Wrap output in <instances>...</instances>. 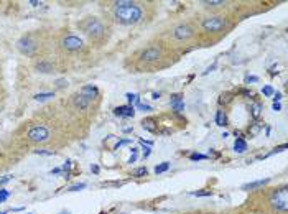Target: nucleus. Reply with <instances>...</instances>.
<instances>
[{
  "instance_id": "nucleus-5",
  "label": "nucleus",
  "mask_w": 288,
  "mask_h": 214,
  "mask_svg": "<svg viewBox=\"0 0 288 214\" xmlns=\"http://www.w3.org/2000/svg\"><path fill=\"white\" fill-rule=\"evenodd\" d=\"M272 206L275 208L277 211H287L288 210V191L287 186L280 188L274 193L272 196Z\"/></svg>"
},
{
  "instance_id": "nucleus-14",
  "label": "nucleus",
  "mask_w": 288,
  "mask_h": 214,
  "mask_svg": "<svg viewBox=\"0 0 288 214\" xmlns=\"http://www.w3.org/2000/svg\"><path fill=\"white\" fill-rule=\"evenodd\" d=\"M89 104H91V101H89L88 97H84L81 92L78 94V96H74V106L78 107V109H88Z\"/></svg>"
},
{
  "instance_id": "nucleus-22",
  "label": "nucleus",
  "mask_w": 288,
  "mask_h": 214,
  "mask_svg": "<svg viewBox=\"0 0 288 214\" xmlns=\"http://www.w3.org/2000/svg\"><path fill=\"white\" fill-rule=\"evenodd\" d=\"M170 168V163L168 162H163V163H160V165H156L155 167V173L158 175V173H165L166 170Z\"/></svg>"
},
{
  "instance_id": "nucleus-47",
  "label": "nucleus",
  "mask_w": 288,
  "mask_h": 214,
  "mask_svg": "<svg viewBox=\"0 0 288 214\" xmlns=\"http://www.w3.org/2000/svg\"><path fill=\"white\" fill-rule=\"evenodd\" d=\"M59 214H69V211H61V213H59Z\"/></svg>"
},
{
  "instance_id": "nucleus-10",
  "label": "nucleus",
  "mask_w": 288,
  "mask_h": 214,
  "mask_svg": "<svg viewBox=\"0 0 288 214\" xmlns=\"http://www.w3.org/2000/svg\"><path fill=\"white\" fill-rule=\"evenodd\" d=\"M114 114L119 117H134L135 116V107L132 106H120L114 109Z\"/></svg>"
},
{
  "instance_id": "nucleus-9",
  "label": "nucleus",
  "mask_w": 288,
  "mask_h": 214,
  "mask_svg": "<svg viewBox=\"0 0 288 214\" xmlns=\"http://www.w3.org/2000/svg\"><path fill=\"white\" fill-rule=\"evenodd\" d=\"M17 48L23 54H33L35 48H37V44H35V42L30 37H23V38H20L18 42H17Z\"/></svg>"
},
{
  "instance_id": "nucleus-43",
  "label": "nucleus",
  "mask_w": 288,
  "mask_h": 214,
  "mask_svg": "<svg viewBox=\"0 0 288 214\" xmlns=\"http://www.w3.org/2000/svg\"><path fill=\"white\" fill-rule=\"evenodd\" d=\"M59 171H61V170H59V168H54V170H53L51 173H53V175H58Z\"/></svg>"
},
{
  "instance_id": "nucleus-39",
  "label": "nucleus",
  "mask_w": 288,
  "mask_h": 214,
  "mask_svg": "<svg viewBox=\"0 0 288 214\" xmlns=\"http://www.w3.org/2000/svg\"><path fill=\"white\" fill-rule=\"evenodd\" d=\"M37 153H42V155H53V152H47V150H37Z\"/></svg>"
},
{
  "instance_id": "nucleus-28",
  "label": "nucleus",
  "mask_w": 288,
  "mask_h": 214,
  "mask_svg": "<svg viewBox=\"0 0 288 214\" xmlns=\"http://www.w3.org/2000/svg\"><path fill=\"white\" fill-rule=\"evenodd\" d=\"M262 92H264V96H267V97H270V96H274V87L272 86H265L264 89H262Z\"/></svg>"
},
{
  "instance_id": "nucleus-29",
  "label": "nucleus",
  "mask_w": 288,
  "mask_h": 214,
  "mask_svg": "<svg viewBox=\"0 0 288 214\" xmlns=\"http://www.w3.org/2000/svg\"><path fill=\"white\" fill-rule=\"evenodd\" d=\"M86 188V183H79V185H74L71 188H68V191H79V190H84Z\"/></svg>"
},
{
  "instance_id": "nucleus-24",
  "label": "nucleus",
  "mask_w": 288,
  "mask_h": 214,
  "mask_svg": "<svg viewBox=\"0 0 288 214\" xmlns=\"http://www.w3.org/2000/svg\"><path fill=\"white\" fill-rule=\"evenodd\" d=\"M260 130H262V124L257 122V124H254V126H252V127L249 128V133H250L252 137H255Z\"/></svg>"
},
{
  "instance_id": "nucleus-48",
  "label": "nucleus",
  "mask_w": 288,
  "mask_h": 214,
  "mask_svg": "<svg viewBox=\"0 0 288 214\" xmlns=\"http://www.w3.org/2000/svg\"><path fill=\"white\" fill-rule=\"evenodd\" d=\"M0 214H7V211H2V213H0Z\"/></svg>"
},
{
  "instance_id": "nucleus-18",
  "label": "nucleus",
  "mask_w": 288,
  "mask_h": 214,
  "mask_svg": "<svg viewBox=\"0 0 288 214\" xmlns=\"http://www.w3.org/2000/svg\"><path fill=\"white\" fill-rule=\"evenodd\" d=\"M260 114H262V104L254 102V104L250 106V116L254 117V119H259V117H260Z\"/></svg>"
},
{
  "instance_id": "nucleus-40",
  "label": "nucleus",
  "mask_w": 288,
  "mask_h": 214,
  "mask_svg": "<svg viewBox=\"0 0 288 214\" xmlns=\"http://www.w3.org/2000/svg\"><path fill=\"white\" fill-rule=\"evenodd\" d=\"M282 106H280V102H274V111H280Z\"/></svg>"
},
{
  "instance_id": "nucleus-11",
  "label": "nucleus",
  "mask_w": 288,
  "mask_h": 214,
  "mask_svg": "<svg viewBox=\"0 0 288 214\" xmlns=\"http://www.w3.org/2000/svg\"><path fill=\"white\" fill-rule=\"evenodd\" d=\"M171 109L176 112H181V111H185V102H183V97L180 96V94H175V96H171Z\"/></svg>"
},
{
  "instance_id": "nucleus-6",
  "label": "nucleus",
  "mask_w": 288,
  "mask_h": 214,
  "mask_svg": "<svg viewBox=\"0 0 288 214\" xmlns=\"http://www.w3.org/2000/svg\"><path fill=\"white\" fill-rule=\"evenodd\" d=\"M61 46H63V49H66V51L74 53V51L83 49L84 42L79 37H76V35H68V37H64L61 40Z\"/></svg>"
},
{
  "instance_id": "nucleus-33",
  "label": "nucleus",
  "mask_w": 288,
  "mask_h": 214,
  "mask_svg": "<svg viewBox=\"0 0 288 214\" xmlns=\"http://www.w3.org/2000/svg\"><path fill=\"white\" fill-rule=\"evenodd\" d=\"M193 195L194 196H211L213 193H211V191H194Z\"/></svg>"
},
{
  "instance_id": "nucleus-27",
  "label": "nucleus",
  "mask_w": 288,
  "mask_h": 214,
  "mask_svg": "<svg viewBox=\"0 0 288 214\" xmlns=\"http://www.w3.org/2000/svg\"><path fill=\"white\" fill-rule=\"evenodd\" d=\"M137 109H139V111H142V112H150L151 111V107L148 106V104H144V102H139Z\"/></svg>"
},
{
  "instance_id": "nucleus-4",
  "label": "nucleus",
  "mask_w": 288,
  "mask_h": 214,
  "mask_svg": "<svg viewBox=\"0 0 288 214\" xmlns=\"http://www.w3.org/2000/svg\"><path fill=\"white\" fill-rule=\"evenodd\" d=\"M27 137H28V140L33 143H43L49 138V130L45 126H35L28 130Z\"/></svg>"
},
{
  "instance_id": "nucleus-41",
  "label": "nucleus",
  "mask_w": 288,
  "mask_h": 214,
  "mask_svg": "<svg viewBox=\"0 0 288 214\" xmlns=\"http://www.w3.org/2000/svg\"><path fill=\"white\" fill-rule=\"evenodd\" d=\"M63 168H64V171L69 170V168H71V162H66V165H64Z\"/></svg>"
},
{
  "instance_id": "nucleus-2",
  "label": "nucleus",
  "mask_w": 288,
  "mask_h": 214,
  "mask_svg": "<svg viewBox=\"0 0 288 214\" xmlns=\"http://www.w3.org/2000/svg\"><path fill=\"white\" fill-rule=\"evenodd\" d=\"M83 27V30H84V33L88 35V37L91 38V40H97V38H100L104 35V25H102V22H100L99 18H88L86 22L81 25Z\"/></svg>"
},
{
  "instance_id": "nucleus-19",
  "label": "nucleus",
  "mask_w": 288,
  "mask_h": 214,
  "mask_svg": "<svg viewBox=\"0 0 288 214\" xmlns=\"http://www.w3.org/2000/svg\"><path fill=\"white\" fill-rule=\"evenodd\" d=\"M142 127L145 128V130H148V132H156V124L151 121V119H146V121H144Z\"/></svg>"
},
{
  "instance_id": "nucleus-34",
  "label": "nucleus",
  "mask_w": 288,
  "mask_h": 214,
  "mask_svg": "<svg viewBox=\"0 0 288 214\" xmlns=\"http://www.w3.org/2000/svg\"><path fill=\"white\" fill-rule=\"evenodd\" d=\"M150 153H151V152H150V147H148V145H145V147H144V158H148V157H150Z\"/></svg>"
},
{
  "instance_id": "nucleus-23",
  "label": "nucleus",
  "mask_w": 288,
  "mask_h": 214,
  "mask_svg": "<svg viewBox=\"0 0 288 214\" xmlns=\"http://www.w3.org/2000/svg\"><path fill=\"white\" fill-rule=\"evenodd\" d=\"M54 94L53 92H42V94H37V96H35V99H37V101H40V102H43V101H48L49 97H53Z\"/></svg>"
},
{
  "instance_id": "nucleus-8",
  "label": "nucleus",
  "mask_w": 288,
  "mask_h": 214,
  "mask_svg": "<svg viewBox=\"0 0 288 214\" xmlns=\"http://www.w3.org/2000/svg\"><path fill=\"white\" fill-rule=\"evenodd\" d=\"M161 58V48L158 46H150L146 48L145 51L140 54V59H142L144 63H153V61H158Z\"/></svg>"
},
{
  "instance_id": "nucleus-30",
  "label": "nucleus",
  "mask_w": 288,
  "mask_h": 214,
  "mask_svg": "<svg viewBox=\"0 0 288 214\" xmlns=\"http://www.w3.org/2000/svg\"><path fill=\"white\" fill-rule=\"evenodd\" d=\"M66 86H68V81H66V79H58V81H56V87H58V89L66 87Z\"/></svg>"
},
{
  "instance_id": "nucleus-13",
  "label": "nucleus",
  "mask_w": 288,
  "mask_h": 214,
  "mask_svg": "<svg viewBox=\"0 0 288 214\" xmlns=\"http://www.w3.org/2000/svg\"><path fill=\"white\" fill-rule=\"evenodd\" d=\"M269 183H270V178H265V180H257V181L247 183V185L242 186V190H245V191L257 190V188H264L265 185H269Z\"/></svg>"
},
{
  "instance_id": "nucleus-7",
  "label": "nucleus",
  "mask_w": 288,
  "mask_h": 214,
  "mask_svg": "<svg viewBox=\"0 0 288 214\" xmlns=\"http://www.w3.org/2000/svg\"><path fill=\"white\" fill-rule=\"evenodd\" d=\"M193 35H194V28L188 23H181V25H178V27H175V30H173V37L176 40H181V42L190 40Z\"/></svg>"
},
{
  "instance_id": "nucleus-12",
  "label": "nucleus",
  "mask_w": 288,
  "mask_h": 214,
  "mask_svg": "<svg viewBox=\"0 0 288 214\" xmlns=\"http://www.w3.org/2000/svg\"><path fill=\"white\" fill-rule=\"evenodd\" d=\"M35 69H37L38 73L48 74V73H53L54 66L49 61H45V59H42V61H38L37 64H35Z\"/></svg>"
},
{
  "instance_id": "nucleus-32",
  "label": "nucleus",
  "mask_w": 288,
  "mask_h": 214,
  "mask_svg": "<svg viewBox=\"0 0 288 214\" xmlns=\"http://www.w3.org/2000/svg\"><path fill=\"white\" fill-rule=\"evenodd\" d=\"M129 143H130V140H127V138H125V140H120V142H117V143H115V150H117V148H120V147H124V145H129Z\"/></svg>"
},
{
  "instance_id": "nucleus-35",
  "label": "nucleus",
  "mask_w": 288,
  "mask_h": 214,
  "mask_svg": "<svg viewBox=\"0 0 288 214\" xmlns=\"http://www.w3.org/2000/svg\"><path fill=\"white\" fill-rule=\"evenodd\" d=\"M257 81H259V78L257 76H247L245 78V83H257Z\"/></svg>"
},
{
  "instance_id": "nucleus-26",
  "label": "nucleus",
  "mask_w": 288,
  "mask_h": 214,
  "mask_svg": "<svg viewBox=\"0 0 288 214\" xmlns=\"http://www.w3.org/2000/svg\"><path fill=\"white\" fill-rule=\"evenodd\" d=\"M146 168L145 167H140V168H137V170H134V176H145L146 175Z\"/></svg>"
},
{
  "instance_id": "nucleus-16",
  "label": "nucleus",
  "mask_w": 288,
  "mask_h": 214,
  "mask_svg": "<svg viewBox=\"0 0 288 214\" xmlns=\"http://www.w3.org/2000/svg\"><path fill=\"white\" fill-rule=\"evenodd\" d=\"M234 150L237 153H245V150H247V142L244 140V138H237L236 143H234Z\"/></svg>"
},
{
  "instance_id": "nucleus-15",
  "label": "nucleus",
  "mask_w": 288,
  "mask_h": 214,
  "mask_svg": "<svg viewBox=\"0 0 288 214\" xmlns=\"http://www.w3.org/2000/svg\"><path fill=\"white\" fill-rule=\"evenodd\" d=\"M81 94H83L84 97H88L91 102H93V99L97 96V89H96L94 86H84L83 89H81Z\"/></svg>"
},
{
  "instance_id": "nucleus-17",
  "label": "nucleus",
  "mask_w": 288,
  "mask_h": 214,
  "mask_svg": "<svg viewBox=\"0 0 288 214\" xmlns=\"http://www.w3.org/2000/svg\"><path fill=\"white\" fill-rule=\"evenodd\" d=\"M203 5L208 8H217V7H224L226 2L224 0H204Z\"/></svg>"
},
{
  "instance_id": "nucleus-25",
  "label": "nucleus",
  "mask_w": 288,
  "mask_h": 214,
  "mask_svg": "<svg viewBox=\"0 0 288 214\" xmlns=\"http://www.w3.org/2000/svg\"><path fill=\"white\" fill-rule=\"evenodd\" d=\"M190 158L193 162H199V160H206V158H208V155H203V153H191Z\"/></svg>"
},
{
  "instance_id": "nucleus-42",
  "label": "nucleus",
  "mask_w": 288,
  "mask_h": 214,
  "mask_svg": "<svg viewBox=\"0 0 288 214\" xmlns=\"http://www.w3.org/2000/svg\"><path fill=\"white\" fill-rule=\"evenodd\" d=\"M124 132H125V133H130V132H132V127H125V128H124Z\"/></svg>"
},
{
  "instance_id": "nucleus-3",
  "label": "nucleus",
  "mask_w": 288,
  "mask_h": 214,
  "mask_svg": "<svg viewBox=\"0 0 288 214\" xmlns=\"http://www.w3.org/2000/svg\"><path fill=\"white\" fill-rule=\"evenodd\" d=\"M201 27L204 28V32L217 33L226 27V20L224 17H219V15H216V17H206L203 22H201Z\"/></svg>"
},
{
  "instance_id": "nucleus-44",
  "label": "nucleus",
  "mask_w": 288,
  "mask_h": 214,
  "mask_svg": "<svg viewBox=\"0 0 288 214\" xmlns=\"http://www.w3.org/2000/svg\"><path fill=\"white\" fill-rule=\"evenodd\" d=\"M30 5H33V7H38V5H42L40 2H30Z\"/></svg>"
},
{
  "instance_id": "nucleus-46",
  "label": "nucleus",
  "mask_w": 288,
  "mask_h": 214,
  "mask_svg": "<svg viewBox=\"0 0 288 214\" xmlns=\"http://www.w3.org/2000/svg\"><path fill=\"white\" fill-rule=\"evenodd\" d=\"M160 97V92H153V99H158Z\"/></svg>"
},
{
  "instance_id": "nucleus-31",
  "label": "nucleus",
  "mask_w": 288,
  "mask_h": 214,
  "mask_svg": "<svg viewBox=\"0 0 288 214\" xmlns=\"http://www.w3.org/2000/svg\"><path fill=\"white\" fill-rule=\"evenodd\" d=\"M8 195H10V193H8L7 190H2V191H0V203H3L5 200H7Z\"/></svg>"
},
{
  "instance_id": "nucleus-37",
  "label": "nucleus",
  "mask_w": 288,
  "mask_h": 214,
  "mask_svg": "<svg viewBox=\"0 0 288 214\" xmlns=\"http://www.w3.org/2000/svg\"><path fill=\"white\" fill-rule=\"evenodd\" d=\"M274 99H275V102H279L282 99V92H274Z\"/></svg>"
},
{
  "instance_id": "nucleus-38",
  "label": "nucleus",
  "mask_w": 288,
  "mask_h": 214,
  "mask_svg": "<svg viewBox=\"0 0 288 214\" xmlns=\"http://www.w3.org/2000/svg\"><path fill=\"white\" fill-rule=\"evenodd\" d=\"M135 160H137V153H132V157L129 158V162H127V163H134Z\"/></svg>"
},
{
  "instance_id": "nucleus-45",
  "label": "nucleus",
  "mask_w": 288,
  "mask_h": 214,
  "mask_svg": "<svg viewBox=\"0 0 288 214\" xmlns=\"http://www.w3.org/2000/svg\"><path fill=\"white\" fill-rule=\"evenodd\" d=\"M91 170H93L94 173H97V171H99V168H97V167H91Z\"/></svg>"
},
{
  "instance_id": "nucleus-20",
  "label": "nucleus",
  "mask_w": 288,
  "mask_h": 214,
  "mask_svg": "<svg viewBox=\"0 0 288 214\" xmlns=\"http://www.w3.org/2000/svg\"><path fill=\"white\" fill-rule=\"evenodd\" d=\"M216 124L219 127H224L226 126V114L222 111H217L216 112Z\"/></svg>"
},
{
  "instance_id": "nucleus-1",
  "label": "nucleus",
  "mask_w": 288,
  "mask_h": 214,
  "mask_svg": "<svg viewBox=\"0 0 288 214\" xmlns=\"http://www.w3.org/2000/svg\"><path fill=\"white\" fill-rule=\"evenodd\" d=\"M144 17V10L139 3H134L130 0H119L114 3V18L120 25H135Z\"/></svg>"
},
{
  "instance_id": "nucleus-36",
  "label": "nucleus",
  "mask_w": 288,
  "mask_h": 214,
  "mask_svg": "<svg viewBox=\"0 0 288 214\" xmlns=\"http://www.w3.org/2000/svg\"><path fill=\"white\" fill-rule=\"evenodd\" d=\"M10 180H12V176H3V178H0V185H5V183H8Z\"/></svg>"
},
{
  "instance_id": "nucleus-21",
  "label": "nucleus",
  "mask_w": 288,
  "mask_h": 214,
  "mask_svg": "<svg viewBox=\"0 0 288 214\" xmlns=\"http://www.w3.org/2000/svg\"><path fill=\"white\" fill-rule=\"evenodd\" d=\"M125 97H127L129 99V104H130V106H137V104L140 102V97H139V94H132V92H129L127 94V96H125Z\"/></svg>"
}]
</instances>
